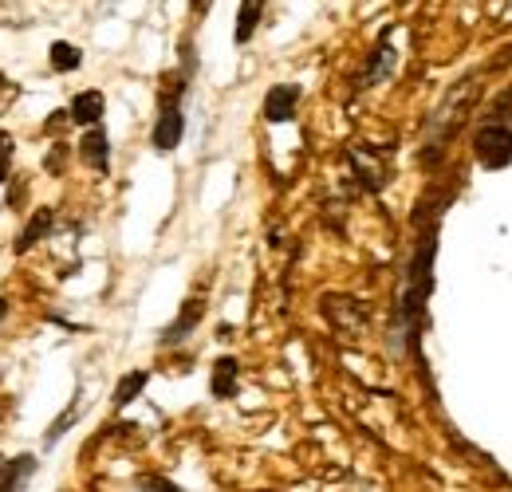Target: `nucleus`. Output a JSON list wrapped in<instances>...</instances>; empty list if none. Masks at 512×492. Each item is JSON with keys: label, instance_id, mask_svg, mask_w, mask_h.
I'll use <instances>...</instances> for the list:
<instances>
[{"label": "nucleus", "instance_id": "f257e3e1", "mask_svg": "<svg viewBox=\"0 0 512 492\" xmlns=\"http://www.w3.org/2000/svg\"><path fill=\"white\" fill-rule=\"evenodd\" d=\"M473 154L485 170H509L512 166V126L489 123L473 134Z\"/></svg>", "mask_w": 512, "mask_h": 492}, {"label": "nucleus", "instance_id": "423d86ee", "mask_svg": "<svg viewBox=\"0 0 512 492\" xmlns=\"http://www.w3.org/2000/svg\"><path fill=\"white\" fill-rule=\"evenodd\" d=\"M103 111H107L103 95H99V91H83V95H75V103H71L67 115H71V123H79V126H99Z\"/></svg>", "mask_w": 512, "mask_h": 492}, {"label": "nucleus", "instance_id": "39448f33", "mask_svg": "<svg viewBox=\"0 0 512 492\" xmlns=\"http://www.w3.org/2000/svg\"><path fill=\"white\" fill-rule=\"evenodd\" d=\"M182 130H186V119H182L178 103H166V107H162V119L154 126V146H158V150H174V146L182 142Z\"/></svg>", "mask_w": 512, "mask_h": 492}, {"label": "nucleus", "instance_id": "1a4fd4ad", "mask_svg": "<svg viewBox=\"0 0 512 492\" xmlns=\"http://www.w3.org/2000/svg\"><path fill=\"white\" fill-rule=\"evenodd\" d=\"M201 311H205V300H190L186 308H182V315H178V323L166 331V339L174 343V339H182V335H190L193 327H197V319H201Z\"/></svg>", "mask_w": 512, "mask_h": 492}, {"label": "nucleus", "instance_id": "f3484780", "mask_svg": "<svg viewBox=\"0 0 512 492\" xmlns=\"http://www.w3.org/2000/svg\"><path fill=\"white\" fill-rule=\"evenodd\" d=\"M4 308H8V304H4V300H0V315H4Z\"/></svg>", "mask_w": 512, "mask_h": 492}, {"label": "nucleus", "instance_id": "0eeeda50", "mask_svg": "<svg viewBox=\"0 0 512 492\" xmlns=\"http://www.w3.org/2000/svg\"><path fill=\"white\" fill-rule=\"evenodd\" d=\"M264 4L268 0H241V12H237V44H249L253 40L256 24L264 16Z\"/></svg>", "mask_w": 512, "mask_h": 492}, {"label": "nucleus", "instance_id": "ddd939ff", "mask_svg": "<svg viewBox=\"0 0 512 492\" xmlns=\"http://www.w3.org/2000/svg\"><path fill=\"white\" fill-rule=\"evenodd\" d=\"M12 134L8 130H0V182H8V158H12Z\"/></svg>", "mask_w": 512, "mask_h": 492}, {"label": "nucleus", "instance_id": "7ed1b4c3", "mask_svg": "<svg viewBox=\"0 0 512 492\" xmlns=\"http://www.w3.org/2000/svg\"><path fill=\"white\" fill-rule=\"evenodd\" d=\"M296 107H300V87L280 83V87H272L268 99H264V119H268V123H288V119H296Z\"/></svg>", "mask_w": 512, "mask_h": 492}, {"label": "nucleus", "instance_id": "dca6fc26", "mask_svg": "<svg viewBox=\"0 0 512 492\" xmlns=\"http://www.w3.org/2000/svg\"><path fill=\"white\" fill-rule=\"evenodd\" d=\"M75 418H79V410H75V406H71V410H67L64 418H60V422H56V426H52V437H60V433H64L67 426H71V422H75Z\"/></svg>", "mask_w": 512, "mask_h": 492}, {"label": "nucleus", "instance_id": "2eb2a0df", "mask_svg": "<svg viewBox=\"0 0 512 492\" xmlns=\"http://www.w3.org/2000/svg\"><path fill=\"white\" fill-rule=\"evenodd\" d=\"M138 489H142V492H182L178 485H170V481H158V477H142V481H138Z\"/></svg>", "mask_w": 512, "mask_h": 492}, {"label": "nucleus", "instance_id": "9d476101", "mask_svg": "<svg viewBox=\"0 0 512 492\" xmlns=\"http://www.w3.org/2000/svg\"><path fill=\"white\" fill-rule=\"evenodd\" d=\"M146 378H150L146 370H130L127 378L119 382V390H115V406H130V402H134V398L142 394V386H146Z\"/></svg>", "mask_w": 512, "mask_h": 492}, {"label": "nucleus", "instance_id": "20e7f679", "mask_svg": "<svg viewBox=\"0 0 512 492\" xmlns=\"http://www.w3.org/2000/svg\"><path fill=\"white\" fill-rule=\"evenodd\" d=\"M79 158L91 170H107L111 166V142H107V130L103 126H87V134L79 138Z\"/></svg>", "mask_w": 512, "mask_h": 492}, {"label": "nucleus", "instance_id": "4468645a", "mask_svg": "<svg viewBox=\"0 0 512 492\" xmlns=\"http://www.w3.org/2000/svg\"><path fill=\"white\" fill-rule=\"evenodd\" d=\"M16 95H20V87H16L12 79H4V75H0V111H8V107L16 103Z\"/></svg>", "mask_w": 512, "mask_h": 492}, {"label": "nucleus", "instance_id": "f8f14e48", "mask_svg": "<svg viewBox=\"0 0 512 492\" xmlns=\"http://www.w3.org/2000/svg\"><path fill=\"white\" fill-rule=\"evenodd\" d=\"M48 229H52V209H40V213L32 217V225H28V233L20 237V245H16V248H20V252H28V248L36 245V241H40V237H44Z\"/></svg>", "mask_w": 512, "mask_h": 492}, {"label": "nucleus", "instance_id": "f03ea898", "mask_svg": "<svg viewBox=\"0 0 512 492\" xmlns=\"http://www.w3.org/2000/svg\"><path fill=\"white\" fill-rule=\"evenodd\" d=\"M323 304L343 311V315H327L343 335H363V327H367V304H359V300H351V296H327Z\"/></svg>", "mask_w": 512, "mask_h": 492}, {"label": "nucleus", "instance_id": "9b49d317", "mask_svg": "<svg viewBox=\"0 0 512 492\" xmlns=\"http://www.w3.org/2000/svg\"><path fill=\"white\" fill-rule=\"evenodd\" d=\"M83 63V52L75 48V44H67V40H56L52 44V67L56 71H75Z\"/></svg>", "mask_w": 512, "mask_h": 492}, {"label": "nucleus", "instance_id": "6e6552de", "mask_svg": "<svg viewBox=\"0 0 512 492\" xmlns=\"http://www.w3.org/2000/svg\"><path fill=\"white\" fill-rule=\"evenodd\" d=\"M213 394L217 398H233L237 394V359H217V367H213Z\"/></svg>", "mask_w": 512, "mask_h": 492}]
</instances>
